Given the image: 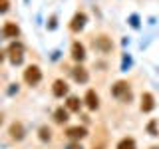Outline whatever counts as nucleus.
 <instances>
[{
    "mask_svg": "<svg viewBox=\"0 0 159 149\" xmlns=\"http://www.w3.org/2000/svg\"><path fill=\"white\" fill-rule=\"evenodd\" d=\"M8 56H10V62H12L14 66L22 64V60H24V46L20 42H12L8 46Z\"/></svg>",
    "mask_w": 159,
    "mask_h": 149,
    "instance_id": "nucleus-1",
    "label": "nucleus"
},
{
    "mask_svg": "<svg viewBox=\"0 0 159 149\" xmlns=\"http://www.w3.org/2000/svg\"><path fill=\"white\" fill-rule=\"evenodd\" d=\"M40 79H42V72L38 66H28L24 70V82L28 86H36V84H40Z\"/></svg>",
    "mask_w": 159,
    "mask_h": 149,
    "instance_id": "nucleus-2",
    "label": "nucleus"
},
{
    "mask_svg": "<svg viewBox=\"0 0 159 149\" xmlns=\"http://www.w3.org/2000/svg\"><path fill=\"white\" fill-rule=\"evenodd\" d=\"M111 93L119 99H129V84L127 82H117L111 88Z\"/></svg>",
    "mask_w": 159,
    "mask_h": 149,
    "instance_id": "nucleus-3",
    "label": "nucleus"
},
{
    "mask_svg": "<svg viewBox=\"0 0 159 149\" xmlns=\"http://www.w3.org/2000/svg\"><path fill=\"white\" fill-rule=\"evenodd\" d=\"M86 20H88V16L84 12H76L74 18H72V22H70V30H72V32H80V30L86 26Z\"/></svg>",
    "mask_w": 159,
    "mask_h": 149,
    "instance_id": "nucleus-4",
    "label": "nucleus"
},
{
    "mask_svg": "<svg viewBox=\"0 0 159 149\" xmlns=\"http://www.w3.org/2000/svg\"><path fill=\"white\" fill-rule=\"evenodd\" d=\"M66 135L72 139V141H80V139H84L88 135V129L86 127H80V125H74V127H68Z\"/></svg>",
    "mask_w": 159,
    "mask_h": 149,
    "instance_id": "nucleus-5",
    "label": "nucleus"
},
{
    "mask_svg": "<svg viewBox=\"0 0 159 149\" xmlns=\"http://www.w3.org/2000/svg\"><path fill=\"white\" fill-rule=\"evenodd\" d=\"M93 46H96L98 50H102V52H111L113 44H111V38H107V36H98L96 40H93Z\"/></svg>",
    "mask_w": 159,
    "mask_h": 149,
    "instance_id": "nucleus-6",
    "label": "nucleus"
},
{
    "mask_svg": "<svg viewBox=\"0 0 159 149\" xmlns=\"http://www.w3.org/2000/svg\"><path fill=\"white\" fill-rule=\"evenodd\" d=\"M72 58L76 60V62H84V60H86V48H84L82 42L72 44Z\"/></svg>",
    "mask_w": 159,
    "mask_h": 149,
    "instance_id": "nucleus-7",
    "label": "nucleus"
},
{
    "mask_svg": "<svg viewBox=\"0 0 159 149\" xmlns=\"http://www.w3.org/2000/svg\"><path fill=\"white\" fill-rule=\"evenodd\" d=\"M2 36L4 38H18L20 36V28L14 22H6L2 26Z\"/></svg>",
    "mask_w": 159,
    "mask_h": 149,
    "instance_id": "nucleus-8",
    "label": "nucleus"
},
{
    "mask_svg": "<svg viewBox=\"0 0 159 149\" xmlns=\"http://www.w3.org/2000/svg\"><path fill=\"white\" fill-rule=\"evenodd\" d=\"M84 102H86V106H88L89 109H98V107H99V96L93 92V89H88V92H86Z\"/></svg>",
    "mask_w": 159,
    "mask_h": 149,
    "instance_id": "nucleus-9",
    "label": "nucleus"
},
{
    "mask_svg": "<svg viewBox=\"0 0 159 149\" xmlns=\"http://www.w3.org/2000/svg\"><path fill=\"white\" fill-rule=\"evenodd\" d=\"M52 93L56 97H64L68 93V84L64 82V79H56V82H54V86H52Z\"/></svg>",
    "mask_w": 159,
    "mask_h": 149,
    "instance_id": "nucleus-10",
    "label": "nucleus"
},
{
    "mask_svg": "<svg viewBox=\"0 0 159 149\" xmlns=\"http://www.w3.org/2000/svg\"><path fill=\"white\" fill-rule=\"evenodd\" d=\"M155 107V99H153V96L149 92H145L141 96V111L143 113H147V111H151V109Z\"/></svg>",
    "mask_w": 159,
    "mask_h": 149,
    "instance_id": "nucleus-11",
    "label": "nucleus"
},
{
    "mask_svg": "<svg viewBox=\"0 0 159 149\" xmlns=\"http://www.w3.org/2000/svg\"><path fill=\"white\" fill-rule=\"evenodd\" d=\"M10 137L16 139V141H20V139H24V125L20 121H14L12 125H10Z\"/></svg>",
    "mask_w": 159,
    "mask_h": 149,
    "instance_id": "nucleus-12",
    "label": "nucleus"
},
{
    "mask_svg": "<svg viewBox=\"0 0 159 149\" xmlns=\"http://www.w3.org/2000/svg\"><path fill=\"white\" fill-rule=\"evenodd\" d=\"M72 76L80 84H86L88 82V72H86V68H82V66H76V68H74L72 70Z\"/></svg>",
    "mask_w": 159,
    "mask_h": 149,
    "instance_id": "nucleus-13",
    "label": "nucleus"
},
{
    "mask_svg": "<svg viewBox=\"0 0 159 149\" xmlns=\"http://www.w3.org/2000/svg\"><path fill=\"white\" fill-rule=\"evenodd\" d=\"M66 107L70 109V111H80V107H82V102H80V97H76V96H70L68 102H66Z\"/></svg>",
    "mask_w": 159,
    "mask_h": 149,
    "instance_id": "nucleus-14",
    "label": "nucleus"
},
{
    "mask_svg": "<svg viewBox=\"0 0 159 149\" xmlns=\"http://www.w3.org/2000/svg\"><path fill=\"white\" fill-rule=\"evenodd\" d=\"M54 119H56V123H66L68 121V109H64V107H58L56 111H54Z\"/></svg>",
    "mask_w": 159,
    "mask_h": 149,
    "instance_id": "nucleus-15",
    "label": "nucleus"
},
{
    "mask_svg": "<svg viewBox=\"0 0 159 149\" xmlns=\"http://www.w3.org/2000/svg\"><path fill=\"white\" fill-rule=\"evenodd\" d=\"M116 149H137V147H135V141H133L131 137H123L121 141L117 143Z\"/></svg>",
    "mask_w": 159,
    "mask_h": 149,
    "instance_id": "nucleus-16",
    "label": "nucleus"
},
{
    "mask_svg": "<svg viewBox=\"0 0 159 149\" xmlns=\"http://www.w3.org/2000/svg\"><path fill=\"white\" fill-rule=\"evenodd\" d=\"M50 129L48 127H40V139H42V141H50Z\"/></svg>",
    "mask_w": 159,
    "mask_h": 149,
    "instance_id": "nucleus-17",
    "label": "nucleus"
},
{
    "mask_svg": "<svg viewBox=\"0 0 159 149\" xmlns=\"http://www.w3.org/2000/svg\"><path fill=\"white\" fill-rule=\"evenodd\" d=\"M8 8H10V0H0V14L8 12Z\"/></svg>",
    "mask_w": 159,
    "mask_h": 149,
    "instance_id": "nucleus-18",
    "label": "nucleus"
},
{
    "mask_svg": "<svg viewBox=\"0 0 159 149\" xmlns=\"http://www.w3.org/2000/svg\"><path fill=\"white\" fill-rule=\"evenodd\" d=\"M147 131L151 133V135H157V121H151V123H149V125H147Z\"/></svg>",
    "mask_w": 159,
    "mask_h": 149,
    "instance_id": "nucleus-19",
    "label": "nucleus"
},
{
    "mask_svg": "<svg viewBox=\"0 0 159 149\" xmlns=\"http://www.w3.org/2000/svg\"><path fill=\"white\" fill-rule=\"evenodd\" d=\"M66 149H84V147L80 145V143H70V145H68Z\"/></svg>",
    "mask_w": 159,
    "mask_h": 149,
    "instance_id": "nucleus-20",
    "label": "nucleus"
},
{
    "mask_svg": "<svg viewBox=\"0 0 159 149\" xmlns=\"http://www.w3.org/2000/svg\"><path fill=\"white\" fill-rule=\"evenodd\" d=\"M2 60H4V54H2V50H0V62H2Z\"/></svg>",
    "mask_w": 159,
    "mask_h": 149,
    "instance_id": "nucleus-21",
    "label": "nucleus"
},
{
    "mask_svg": "<svg viewBox=\"0 0 159 149\" xmlns=\"http://www.w3.org/2000/svg\"><path fill=\"white\" fill-rule=\"evenodd\" d=\"M0 123H2V115H0Z\"/></svg>",
    "mask_w": 159,
    "mask_h": 149,
    "instance_id": "nucleus-22",
    "label": "nucleus"
}]
</instances>
